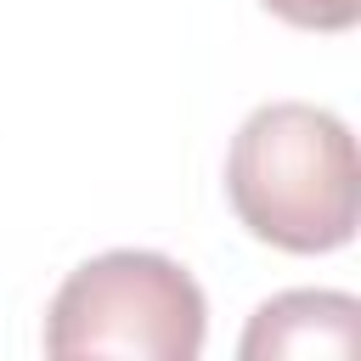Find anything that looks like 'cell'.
Returning a JSON list of instances; mask_svg holds the SVG:
<instances>
[{
	"label": "cell",
	"mask_w": 361,
	"mask_h": 361,
	"mask_svg": "<svg viewBox=\"0 0 361 361\" xmlns=\"http://www.w3.org/2000/svg\"><path fill=\"white\" fill-rule=\"evenodd\" d=\"M226 192L237 220L288 254H327L355 237L361 220V164L344 118L310 102H271L243 118Z\"/></svg>",
	"instance_id": "6da1fadb"
},
{
	"label": "cell",
	"mask_w": 361,
	"mask_h": 361,
	"mask_svg": "<svg viewBox=\"0 0 361 361\" xmlns=\"http://www.w3.org/2000/svg\"><path fill=\"white\" fill-rule=\"evenodd\" d=\"M203 288L164 254L113 248L85 259L51 299L45 350L56 361L79 355H135V361H192L203 350Z\"/></svg>",
	"instance_id": "7a4b0ae2"
},
{
	"label": "cell",
	"mask_w": 361,
	"mask_h": 361,
	"mask_svg": "<svg viewBox=\"0 0 361 361\" xmlns=\"http://www.w3.org/2000/svg\"><path fill=\"white\" fill-rule=\"evenodd\" d=\"M361 344V305L333 288H293L254 310L243 333V361L276 355H355Z\"/></svg>",
	"instance_id": "3957f363"
},
{
	"label": "cell",
	"mask_w": 361,
	"mask_h": 361,
	"mask_svg": "<svg viewBox=\"0 0 361 361\" xmlns=\"http://www.w3.org/2000/svg\"><path fill=\"white\" fill-rule=\"evenodd\" d=\"M282 23L293 28H322V34H338L361 17V0H265Z\"/></svg>",
	"instance_id": "277c9868"
}]
</instances>
